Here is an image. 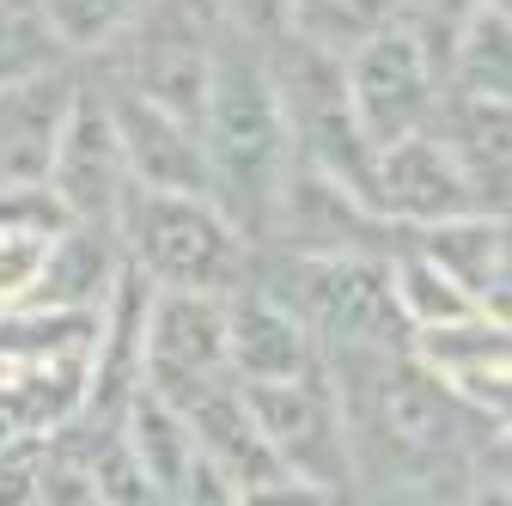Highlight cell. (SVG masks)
Instances as JSON below:
<instances>
[{
    "label": "cell",
    "instance_id": "6da1fadb",
    "mask_svg": "<svg viewBox=\"0 0 512 506\" xmlns=\"http://www.w3.org/2000/svg\"><path fill=\"white\" fill-rule=\"evenodd\" d=\"M196 141H202V159H208L214 208L250 238V250L269 244L281 196H287V177H293V129H287V110H281L275 80H269L263 49L238 31L220 43Z\"/></svg>",
    "mask_w": 512,
    "mask_h": 506
},
{
    "label": "cell",
    "instance_id": "7a4b0ae2",
    "mask_svg": "<svg viewBox=\"0 0 512 506\" xmlns=\"http://www.w3.org/2000/svg\"><path fill=\"white\" fill-rule=\"evenodd\" d=\"M116 244L153 287L165 293H238L256 269L250 238L208 196H159L128 189L116 208Z\"/></svg>",
    "mask_w": 512,
    "mask_h": 506
},
{
    "label": "cell",
    "instance_id": "3957f363",
    "mask_svg": "<svg viewBox=\"0 0 512 506\" xmlns=\"http://www.w3.org/2000/svg\"><path fill=\"white\" fill-rule=\"evenodd\" d=\"M250 281L269 287L305 324L317 354H397V348H409L384 257H275L269 269H250Z\"/></svg>",
    "mask_w": 512,
    "mask_h": 506
},
{
    "label": "cell",
    "instance_id": "277c9868",
    "mask_svg": "<svg viewBox=\"0 0 512 506\" xmlns=\"http://www.w3.org/2000/svg\"><path fill=\"white\" fill-rule=\"evenodd\" d=\"M43 183H49V196L68 208L74 226H110L116 232V208L128 196V165H122L110 92L98 80H68V92H61Z\"/></svg>",
    "mask_w": 512,
    "mask_h": 506
},
{
    "label": "cell",
    "instance_id": "5b68a950",
    "mask_svg": "<svg viewBox=\"0 0 512 506\" xmlns=\"http://www.w3.org/2000/svg\"><path fill=\"white\" fill-rule=\"evenodd\" d=\"M244 403H250L256 427H263V439L275 446V458H281V470L293 482L348 494L354 452H348L342 397L330 385L324 360H317L311 372H299V378H287V385H244Z\"/></svg>",
    "mask_w": 512,
    "mask_h": 506
},
{
    "label": "cell",
    "instance_id": "8992f818",
    "mask_svg": "<svg viewBox=\"0 0 512 506\" xmlns=\"http://www.w3.org/2000/svg\"><path fill=\"white\" fill-rule=\"evenodd\" d=\"M439 92L445 86L433 74V61L397 25L378 31L366 49H354L342 61V98H348V116H354V129L372 153L403 141V135H421L433 122Z\"/></svg>",
    "mask_w": 512,
    "mask_h": 506
},
{
    "label": "cell",
    "instance_id": "52a82bcc",
    "mask_svg": "<svg viewBox=\"0 0 512 506\" xmlns=\"http://www.w3.org/2000/svg\"><path fill=\"white\" fill-rule=\"evenodd\" d=\"M226 372V299L214 293H165L153 287L147 342H141V385L183 409L196 391L220 385Z\"/></svg>",
    "mask_w": 512,
    "mask_h": 506
},
{
    "label": "cell",
    "instance_id": "ba28073f",
    "mask_svg": "<svg viewBox=\"0 0 512 506\" xmlns=\"http://www.w3.org/2000/svg\"><path fill=\"white\" fill-rule=\"evenodd\" d=\"M372 214L397 232H415V226L452 220V214H476V196H470L458 159L445 153V141L421 129V135H403L372 153Z\"/></svg>",
    "mask_w": 512,
    "mask_h": 506
},
{
    "label": "cell",
    "instance_id": "9c48e42d",
    "mask_svg": "<svg viewBox=\"0 0 512 506\" xmlns=\"http://www.w3.org/2000/svg\"><path fill=\"white\" fill-rule=\"evenodd\" d=\"M409 360L421 372H433L470 415H482L488 427H506V403H512V336H506V324L464 318V324L415 330Z\"/></svg>",
    "mask_w": 512,
    "mask_h": 506
},
{
    "label": "cell",
    "instance_id": "30bf717a",
    "mask_svg": "<svg viewBox=\"0 0 512 506\" xmlns=\"http://www.w3.org/2000/svg\"><path fill=\"white\" fill-rule=\"evenodd\" d=\"M110 92V116L122 135V165H128V189H159V196H208V159L189 122L153 110L147 98L104 86ZM214 202V196H208Z\"/></svg>",
    "mask_w": 512,
    "mask_h": 506
},
{
    "label": "cell",
    "instance_id": "8fae6325",
    "mask_svg": "<svg viewBox=\"0 0 512 506\" xmlns=\"http://www.w3.org/2000/svg\"><path fill=\"white\" fill-rule=\"evenodd\" d=\"M317 360H324L317 342L269 287L244 281L238 293H226V372L238 385H287Z\"/></svg>",
    "mask_w": 512,
    "mask_h": 506
},
{
    "label": "cell",
    "instance_id": "7c38bea8",
    "mask_svg": "<svg viewBox=\"0 0 512 506\" xmlns=\"http://www.w3.org/2000/svg\"><path fill=\"white\" fill-rule=\"evenodd\" d=\"M409 250L452 275L494 324H506V287H512V263H506V214H452V220H433L415 232H397Z\"/></svg>",
    "mask_w": 512,
    "mask_h": 506
},
{
    "label": "cell",
    "instance_id": "4fadbf2b",
    "mask_svg": "<svg viewBox=\"0 0 512 506\" xmlns=\"http://www.w3.org/2000/svg\"><path fill=\"white\" fill-rule=\"evenodd\" d=\"M427 129L458 159L476 208L506 214V177H512V98H470V92H439Z\"/></svg>",
    "mask_w": 512,
    "mask_h": 506
},
{
    "label": "cell",
    "instance_id": "5bb4252c",
    "mask_svg": "<svg viewBox=\"0 0 512 506\" xmlns=\"http://www.w3.org/2000/svg\"><path fill=\"white\" fill-rule=\"evenodd\" d=\"M183 421H189L196 452H202L238 494L269 488V482H287L275 446L263 439V427H256V415H250V403H244V385H238V378H220V385L196 391V397L183 403Z\"/></svg>",
    "mask_w": 512,
    "mask_h": 506
},
{
    "label": "cell",
    "instance_id": "9a60e30c",
    "mask_svg": "<svg viewBox=\"0 0 512 506\" xmlns=\"http://www.w3.org/2000/svg\"><path fill=\"white\" fill-rule=\"evenodd\" d=\"M122 439H128V452H135V464L147 470V482L159 488V500H171V488L183 482L189 458H196V439H189V421L183 409H171L159 391H135L122 403Z\"/></svg>",
    "mask_w": 512,
    "mask_h": 506
},
{
    "label": "cell",
    "instance_id": "2e32d148",
    "mask_svg": "<svg viewBox=\"0 0 512 506\" xmlns=\"http://www.w3.org/2000/svg\"><path fill=\"white\" fill-rule=\"evenodd\" d=\"M378 31H391V0H287L281 13V37L336 61V68L354 49H366Z\"/></svg>",
    "mask_w": 512,
    "mask_h": 506
},
{
    "label": "cell",
    "instance_id": "e0dca14e",
    "mask_svg": "<svg viewBox=\"0 0 512 506\" xmlns=\"http://www.w3.org/2000/svg\"><path fill=\"white\" fill-rule=\"evenodd\" d=\"M445 92L512 98V7L482 0L470 13V25L452 43V61H445Z\"/></svg>",
    "mask_w": 512,
    "mask_h": 506
},
{
    "label": "cell",
    "instance_id": "ac0fdd59",
    "mask_svg": "<svg viewBox=\"0 0 512 506\" xmlns=\"http://www.w3.org/2000/svg\"><path fill=\"white\" fill-rule=\"evenodd\" d=\"M384 269H391V299H397V318H403L409 336L415 330H439V324H464V318H488V311L452 275H439L421 250H409V244H391Z\"/></svg>",
    "mask_w": 512,
    "mask_h": 506
},
{
    "label": "cell",
    "instance_id": "d6986e66",
    "mask_svg": "<svg viewBox=\"0 0 512 506\" xmlns=\"http://www.w3.org/2000/svg\"><path fill=\"white\" fill-rule=\"evenodd\" d=\"M153 0H37V19L49 25L61 55H104L116 49L128 31L141 25V13Z\"/></svg>",
    "mask_w": 512,
    "mask_h": 506
},
{
    "label": "cell",
    "instance_id": "ffe728a7",
    "mask_svg": "<svg viewBox=\"0 0 512 506\" xmlns=\"http://www.w3.org/2000/svg\"><path fill=\"white\" fill-rule=\"evenodd\" d=\"M61 68H68V55L55 49V37L37 19V7H25V0H0V92L37 86V80H49Z\"/></svg>",
    "mask_w": 512,
    "mask_h": 506
},
{
    "label": "cell",
    "instance_id": "44dd1931",
    "mask_svg": "<svg viewBox=\"0 0 512 506\" xmlns=\"http://www.w3.org/2000/svg\"><path fill=\"white\" fill-rule=\"evenodd\" d=\"M476 7H482V0H391V25L433 61L439 86H445V61H452V43H458V31L470 25ZM500 7H512V0H500Z\"/></svg>",
    "mask_w": 512,
    "mask_h": 506
},
{
    "label": "cell",
    "instance_id": "7402d4cb",
    "mask_svg": "<svg viewBox=\"0 0 512 506\" xmlns=\"http://www.w3.org/2000/svg\"><path fill=\"white\" fill-rule=\"evenodd\" d=\"M0 506H43V433L0 439Z\"/></svg>",
    "mask_w": 512,
    "mask_h": 506
},
{
    "label": "cell",
    "instance_id": "603a6c76",
    "mask_svg": "<svg viewBox=\"0 0 512 506\" xmlns=\"http://www.w3.org/2000/svg\"><path fill=\"white\" fill-rule=\"evenodd\" d=\"M55 238H31V232H0V311H19L49 263Z\"/></svg>",
    "mask_w": 512,
    "mask_h": 506
},
{
    "label": "cell",
    "instance_id": "cb8c5ba5",
    "mask_svg": "<svg viewBox=\"0 0 512 506\" xmlns=\"http://www.w3.org/2000/svg\"><path fill=\"white\" fill-rule=\"evenodd\" d=\"M165 506H244V494L196 452V458H189V470H183V482L171 488V500Z\"/></svg>",
    "mask_w": 512,
    "mask_h": 506
},
{
    "label": "cell",
    "instance_id": "d4e9b609",
    "mask_svg": "<svg viewBox=\"0 0 512 506\" xmlns=\"http://www.w3.org/2000/svg\"><path fill=\"white\" fill-rule=\"evenodd\" d=\"M214 7H220V19H226L238 37H250V43H275V37H281L287 0H214Z\"/></svg>",
    "mask_w": 512,
    "mask_h": 506
},
{
    "label": "cell",
    "instance_id": "484cf974",
    "mask_svg": "<svg viewBox=\"0 0 512 506\" xmlns=\"http://www.w3.org/2000/svg\"><path fill=\"white\" fill-rule=\"evenodd\" d=\"M348 494H336V488H311V482H269V488H250L244 494V506H342Z\"/></svg>",
    "mask_w": 512,
    "mask_h": 506
},
{
    "label": "cell",
    "instance_id": "4316f807",
    "mask_svg": "<svg viewBox=\"0 0 512 506\" xmlns=\"http://www.w3.org/2000/svg\"><path fill=\"white\" fill-rule=\"evenodd\" d=\"M458 506H512V488H506V464H500V452H494V464H488V458L476 464V482L464 488Z\"/></svg>",
    "mask_w": 512,
    "mask_h": 506
}]
</instances>
